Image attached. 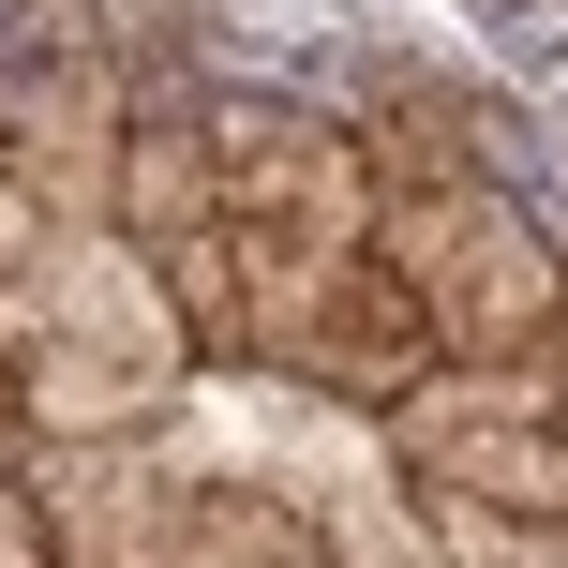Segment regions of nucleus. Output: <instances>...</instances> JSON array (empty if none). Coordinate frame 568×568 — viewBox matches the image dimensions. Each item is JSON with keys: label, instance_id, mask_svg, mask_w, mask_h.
<instances>
[{"label": "nucleus", "instance_id": "nucleus-1", "mask_svg": "<svg viewBox=\"0 0 568 568\" xmlns=\"http://www.w3.org/2000/svg\"><path fill=\"white\" fill-rule=\"evenodd\" d=\"M464 165H479L494 195H509L524 225H539L554 255H568V165L539 150V120H509V105H494V90H479V105H464Z\"/></svg>", "mask_w": 568, "mask_h": 568}, {"label": "nucleus", "instance_id": "nucleus-2", "mask_svg": "<svg viewBox=\"0 0 568 568\" xmlns=\"http://www.w3.org/2000/svg\"><path fill=\"white\" fill-rule=\"evenodd\" d=\"M0 30H16V0H0Z\"/></svg>", "mask_w": 568, "mask_h": 568}, {"label": "nucleus", "instance_id": "nucleus-3", "mask_svg": "<svg viewBox=\"0 0 568 568\" xmlns=\"http://www.w3.org/2000/svg\"><path fill=\"white\" fill-rule=\"evenodd\" d=\"M554 90H568V75H554Z\"/></svg>", "mask_w": 568, "mask_h": 568}]
</instances>
